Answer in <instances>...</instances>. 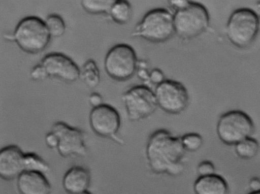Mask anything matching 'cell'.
<instances>
[{
	"label": "cell",
	"instance_id": "obj_1",
	"mask_svg": "<svg viewBox=\"0 0 260 194\" xmlns=\"http://www.w3.org/2000/svg\"><path fill=\"white\" fill-rule=\"evenodd\" d=\"M184 150L181 137L160 129L151 134L147 141L146 156L151 170L156 174L176 176L182 173Z\"/></svg>",
	"mask_w": 260,
	"mask_h": 194
},
{
	"label": "cell",
	"instance_id": "obj_2",
	"mask_svg": "<svg viewBox=\"0 0 260 194\" xmlns=\"http://www.w3.org/2000/svg\"><path fill=\"white\" fill-rule=\"evenodd\" d=\"M175 33L173 14L165 8H155L144 15L135 26L132 36L153 43H162Z\"/></svg>",
	"mask_w": 260,
	"mask_h": 194
},
{
	"label": "cell",
	"instance_id": "obj_3",
	"mask_svg": "<svg viewBox=\"0 0 260 194\" xmlns=\"http://www.w3.org/2000/svg\"><path fill=\"white\" fill-rule=\"evenodd\" d=\"M175 33L182 40H190L203 33L208 28L210 17L202 4L188 1L182 8L173 14Z\"/></svg>",
	"mask_w": 260,
	"mask_h": 194
},
{
	"label": "cell",
	"instance_id": "obj_4",
	"mask_svg": "<svg viewBox=\"0 0 260 194\" xmlns=\"http://www.w3.org/2000/svg\"><path fill=\"white\" fill-rule=\"evenodd\" d=\"M14 41L23 51L37 54L48 45L51 35L44 21L37 16L21 19L13 33Z\"/></svg>",
	"mask_w": 260,
	"mask_h": 194
},
{
	"label": "cell",
	"instance_id": "obj_5",
	"mask_svg": "<svg viewBox=\"0 0 260 194\" xmlns=\"http://www.w3.org/2000/svg\"><path fill=\"white\" fill-rule=\"evenodd\" d=\"M259 29L256 13L249 8H240L230 15L226 24V34L233 45L245 48L253 42Z\"/></svg>",
	"mask_w": 260,
	"mask_h": 194
},
{
	"label": "cell",
	"instance_id": "obj_6",
	"mask_svg": "<svg viewBox=\"0 0 260 194\" xmlns=\"http://www.w3.org/2000/svg\"><path fill=\"white\" fill-rule=\"evenodd\" d=\"M254 124L250 117L241 110H231L219 118L216 132L220 141L228 145H235L241 141L251 137Z\"/></svg>",
	"mask_w": 260,
	"mask_h": 194
},
{
	"label": "cell",
	"instance_id": "obj_7",
	"mask_svg": "<svg viewBox=\"0 0 260 194\" xmlns=\"http://www.w3.org/2000/svg\"><path fill=\"white\" fill-rule=\"evenodd\" d=\"M138 60L135 51L126 44H118L107 52L104 67L112 79L123 81L132 78L137 70Z\"/></svg>",
	"mask_w": 260,
	"mask_h": 194
},
{
	"label": "cell",
	"instance_id": "obj_8",
	"mask_svg": "<svg viewBox=\"0 0 260 194\" xmlns=\"http://www.w3.org/2000/svg\"><path fill=\"white\" fill-rule=\"evenodd\" d=\"M122 100L128 119L139 121L152 115L158 106L154 92L146 85H135L126 90Z\"/></svg>",
	"mask_w": 260,
	"mask_h": 194
},
{
	"label": "cell",
	"instance_id": "obj_9",
	"mask_svg": "<svg viewBox=\"0 0 260 194\" xmlns=\"http://www.w3.org/2000/svg\"><path fill=\"white\" fill-rule=\"evenodd\" d=\"M154 93L158 106L169 114H179L188 104V91L183 84L178 81L165 79L156 85Z\"/></svg>",
	"mask_w": 260,
	"mask_h": 194
},
{
	"label": "cell",
	"instance_id": "obj_10",
	"mask_svg": "<svg viewBox=\"0 0 260 194\" xmlns=\"http://www.w3.org/2000/svg\"><path fill=\"white\" fill-rule=\"evenodd\" d=\"M58 139L57 147L63 157L83 156L86 153L84 133L80 130L69 126L62 122H57L52 127Z\"/></svg>",
	"mask_w": 260,
	"mask_h": 194
},
{
	"label": "cell",
	"instance_id": "obj_11",
	"mask_svg": "<svg viewBox=\"0 0 260 194\" xmlns=\"http://www.w3.org/2000/svg\"><path fill=\"white\" fill-rule=\"evenodd\" d=\"M89 123L92 130L98 135L121 142L116 137L120 126V116L113 107L103 104L93 108L89 114Z\"/></svg>",
	"mask_w": 260,
	"mask_h": 194
},
{
	"label": "cell",
	"instance_id": "obj_12",
	"mask_svg": "<svg viewBox=\"0 0 260 194\" xmlns=\"http://www.w3.org/2000/svg\"><path fill=\"white\" fill-rule=\"evenodd\" d=\"M40 63L47 77L58 78L66 82H73L80 77V70L77 64L67 55L58 52L46 54Z\"/></svg>",
	"mask_w": 260,
	"mask_h": 194
},
{
	"label": "cell",
	"instance_id": "obj_13",
	"mask_svg": "<svg viewBox=\"0 0 260 194\" xmlns=\"http://www.w3.org/2000/svg\"><path fill=\"white\" fill-rule=\"evenodd\" d=\"M25 171V153L16 145L3 148L0 152V176L6 180L18 178Z\"/></svg>",
	"mask_w": 260,
	"mask_h": 194
},
{
	"label": "cell",
	"instance_id": "obj_14",
	"mask_svg": "<svg viewBox=\"0 0 260 194\" xmlns=\"http://www.w3.org/2000/svg\"><path fill=\"white\" fill-rule=\"evenodd\" d=\"M17 188L20 194H50L51 186L43 173L25 171L17 178Z\"/></svg>",
	"mask_w": 260,
	"mask_h": 194
},
{
	"label": "cell",
	"instance_id": "obj_15",
	"mask_svg": "<svg viewBox=\"0 0 260 194\" xmlns=\"http://www.w3.org/2000/svg\"><path fill=\"white\" fill-rule=\"evenodd\" d=\"M90 180V174L87 169L76 166L66 173L63 178L62 185L68 193L80 194L87 190Z\"/></svg>",
	"mask_w": 260,
	"mask_h": 194
},
{
	"label": "cell",
	"instance_id": "obj_16",
	"mask_svg": "<svg viewBox=\"0 0 260 194\" xmlns=\"http://www.w3.org/2000/svg\"><path fill=\"white\" fill-rule=\"evenodd\" d=\"M196 194H229V187L225 179L214 174L199 176L193 184Z\"/></svg>",
	"mask_w": 260,
	"mask_h": 194
},
{
	"label": "cell",
	"instance_id": "obj_17",
	"mask_svg": "<svg viewBox=\"0 0 260 194\" xmlns=\"http://www.w3.org/2000/svg\"><path fill=\"white\" fill-rule=\"evenodd\" d=\"M132 13V7L128 1L115 0L111 8L109 15L115 22L124 24L129 20Z\"/></svg>",
	"mask_w": 260,
	"mask_h": 194
},
{
	"label": "cell",
	"instance_id": "obj_18",
	"mask_svg": "<svg viewBox=\"0 0 260 194\" xmlns=\"http://www.w3.org/2000/svg\"><path fill=\"white\" fill-rule=\"evenodd\" d=\"M258 142L252 137L247 138L235 145L236 154L241 158L250 159L254 157L259 150Z\"/></svg>",
	"mask_w": 260,
	"mask_h": 194
},
{
	"label": "cell",
	"instance_id": "obj_19",
	"mask_svg": "<svg viewBox=\"0 0 260 194\" xmlns=\"http://www.w3.org/2000/svg\"><path fill=\"white\" fill-rule=\"evenodd\" d=\"M80 77L90 88H94L98 85L100 82V74L94 60L88 59L84 63L80 70Z\"/></svg>",
	"mask_w": 260,
	"mask_h": 194
},
{
	"label": "cell",
	"instance_id": "obj_20",
	"mask_svg": "<svg viewBox=\"0 0 260 194\" xmlns=\"http://www.w3.org/2000/svg\"><path fill=\"white\" fill-rule=\"evenodd\" d=\"M115 0H83L81 5L87 12L92 14L109 15Z\"/></svg>",
	"mask_w": 260,
	"mask_h": 194
},
{
	"label": "cell",
	"instance_id": "obj_21",
	"mask_svg": "<svg viewBox=\"0 0 260 194\" xmlns=\"http://www.w3.org/2000/svg\"><path fill=\"white\" fill-rule=\"evenodd\" d=\"M51 37H59L66 31V24L62 18L57 14L49 15L44 21Z\"/></svg>",
	"mask_w": 260,
	"mask_h": 194
},
{
	"label": "cell",
	"instance_id": "obj_22",
	"mask_svg": "<svg viewBox=\"0 0 260 194\" xmlns=\"http://www.w3.org/2000/svg\"><path fill=\"white\" fill-rule=\"evenodd\" d=\"M25 171H35L42 173L49 170V165L38 154L25 153Z\"/></svg>",
	"mask_w": 260,
	"mask_h": 194
},
{
	"label": "cell",
	"instance_id": "obj_23",
	"mask_svg": "<svg viewBox=\"0 0 260 194\" xmlns=\"http://www.w3.org/2000/svg\"><path fill=\"white\" fill-rule=\"evenodd\" d=\"M181 140L184 150L190 152L199 150L203 143L202 137L196 133L184 134L181 137Z\"/></svg>",
	"mask_w": 260,
	"mask_h": 194
},
{
	"label": "cell",
	"instance_id": "obj_24",
	"mask_svg": "<svg viewBox=\"0 0 260 194\" xmlns=\"http://www.w3.org/2000/svg\"><path fill=\"white\" fill-rule=\"evenodd\" d=\"M197 172L200 176L211 175L215 174V167L211 161L204 160L199 164Z\"/></svg>",
	"mask_w": 260,
	"mask_h": 194
},
{
	"label": "cell",
	"instance_id": "obj_25",
	"mask_svg": "<svg viewBox=\"0 0 260 194\" xmlns=\"http://www.w3.org/2000/svg\"><path fill=\"white\" fill-rule=\"evenodd\" d=\"M30 76L31 78L35 81H40L47 78L44 69L40 63L32 69Z\"/></svg>",
	"mask_w": 260,
	"mask_h": 194
},
{
	"label": "cell",
	"instance_id": "obj_26",
	"mask_svg": "<svg viewBox=\"0 0 260 194\" xmlns=\"http://www.w3.org/2000/svg\"><path fill=\"white\" fill-rule=\"evenodd\" d=\"M165 80L164 74L159 69L155 68L150 72L149 81L152 83L157 85Z\"/></svg>",
	"mask_w": 260,
	"mask_h": 194
},
{
	"label": "cell",
	"instance_id": "obj_27",
	"mask_svg": "<svg viewBox=\"0 0 260 194\" xmlns=\"http://www.w3.org/2000/svg\"><path fill=\"white\" fill-rule=\"evenodd\" d=\"M45 141L47 145L52 148L58 146V139L56 136L52 132L48 133L45 137Z\"/></svg>",
	"mask_w": 260,
	"mask_h": 194
},
{
	"label": "cell",
	"instance_id": "obj_28",
	"mask_svg": "<svg viewBox=\"0 0 260 194\" xmlns=\"http://www.w3.org/2000/svg\"><path fill=\"white\" fill-rule=\"evenodd\" d=\"M89 101V103L93 108L98 107L103 104L102 97L99 93L96 92H93L90 95Z\"/></svg>",
	"mask_w": 260,
	"mask_h": 194
},
{
	"label": "cell",
	"instance_id": "obj_29",
	"mask_svg": "<svg viewBox=\"0 0 260 194\" xmlns=\"http://www.w3.org/2000/svg\"><path fill=\"white\" fill-rule=\"evenodd\" d=\"M248 186L251 191L260 190V178L257 177L251 178L248 182Z\"/></svg>",
	"mask_w": 260,
	"mask_h": 194
},
{
	"label": "cell",
	"instance_id": "obj_30",
	"mask_svg": "<svg viewBox=\"0 0 260 194\" xmlns=\"http://www.w3.org/2000/svg\"><path fill=\"white\" fill-rule=\"evenodd\" d=\"M136 74L138 77L142 81H149L150 72L148 71V69L137 68Z\"/></svg>",
	"mask_w": 260,
	"mask_h": 194
},
{
	"label": "cell",
	"instance_id": "obj_31",
	"mask_svg": "<svg viewBox=\"0 0 260 194\" xmlns=\"http://www.w3.org/2000/svg\"><path fill=\"white\" fill-rule=\"evenodd\" d=\"M148 62L145 60H140L138 61L137 68H145L148 69Z\"/></svg>",
	"mask_w": 260,
	"mask_h": 194
},
{
	"label": "cell",
	"instance_id": "obj_32",
	"mask_svg": "<svg viewBox=\"0 0 260 194\" xmlns=\"http://www.w3.org/2000/svg\"><path fill=\"white\" fill-rule=\"evenodd\" d=\"M4 38L7 40L14 41V34H5Z\"/></svg>",
	"mask_w": 260,
	"mask_h": 194
},
{
	"label": "cell",
	"instance_id": "obj_33",
	"mask_svg": "<svg viewBox=\"0 0 260 194\" xmlns=\"http://www.w3.org/2000/svg\"><path fill=\"white\" fill-rule=\"evenodd\" d=\"M248 194H260V190H258L256 191H251Z\"/></svg>",
	"mask_w": 260,
	"mask_h": 194
},
{
	"label": "cell",
	"instance_id": "obj_34",
	"mask_svg": "<svg viewBox=\"0 0 260 194\" xmlns=\"http://www.w3.org/2000/svg\"><path fill=\"white\" fill-rule=\"evenodd\" d=\"M80 194H91V193L90 192L86 190V191H84V192H82V193H81Z\"/></svg>",
	"mask_w": 260,
	"mask_h": 194
},
{
	"label": "cell",
	"instance_id": "obj_35",
	"mask_svg": "<svg viewBox=\"0 0 260 194\" xmlns=\"http://www.w3.org/2000/svg\"><path fill=\"white\" fill-rule=\"evenodd\" d=\"M258 25H259V28L260 29V16L258 17Z\"/></svg>",
	"mask_w": 260,
	"mask_h": 194
}]
</instances>
